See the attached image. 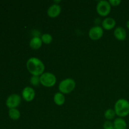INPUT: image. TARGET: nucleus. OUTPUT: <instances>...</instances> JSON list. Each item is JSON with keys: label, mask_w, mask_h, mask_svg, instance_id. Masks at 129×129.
<instances>
[{"label": "nucleus", "mask_w": 129, "mask_h": 129, "mask_svg": "<svg viewBox=\"0 0 129 129\" xmlns=\"http://www.w3.org/2000/svg\"><path fill=\"white\" fill-rule=\"evenodd\" d=\"M42 43L41 38L39 37H34L30 41V46L31 49L34 50H37L41 47Z\"/></svg>", "instance_id": "obj_12"}, {"label": "nucleus", "mask_w": 129, "mask_h": 129, "mask_svg": "<svg viewBox=\"0 0 129 129\" xmlns=\"http://www.w3.org/2000/svg\"><path fill=\"white\" fill-rule=\"evenodd\" d=\"M21 103V97L19 94H13L9 96L6 102V105L10 109L16 108Z\"/></svg>", "instance_id": "obj_6"}, {"label": "nucleus", "mask_w": 129, "mask_h": 129, "mask_svg": "<svg viewBox=\"0 0 129 129\" xmlns=\"http://www.w3.org/2000/svg\"><path fill=\"white\" fill-rule=\"evenodd\" d=\"M116 21L113 18H106L102 21V26L104 29L107 30H110L113 29L115 26Z\"/></svg>", "instance_id": "obj_11"}, {"label": "nucleus", "mask_w": 129, "mask_h": 129, "mask_svg": "<svg viewBox=\"0 0 129 129\" xmlns=\"http://www.w3.org/2000/svg\"><path fill=\"white\" fill-rule=\"evenodd\" d=\"M127 27L129 29V20H128L127 22Z\"/></svg>", "instance_id": "obj_21"}, {"label": "nucleus", "mask_w": 129, "mask_h": 129, "mask_svg": "<svg viewBox=\"0 0 129 129\" xmlns=\"http://www.w3.org/2000/svg\"><path fill=\"white\" fill-rule=\"evenodd\" d=\"M116 113L114 110L113 109H108L107 110L105 111V117L107 118V120H112L113 118H115Z\"/></svg>", "instance_id": "obj_17"}, {"label": "nucleus", "mask_w": 129, "mask_h": 129, "mask_svg": "<svg viewBox=\"0 0 129 129\" xmlns=\"http://www.w3.org/2000/svg\"><path fill=\"white\" fill-rule=\"evenodd\" d=\"M114 36L117 40L123 41L126 39V37H127L126 30L122 26H118L114 30Z\"/></svg>", "instance_id": "obj_10"}, {"label": "nucleus", "mask_w": 129, "mask_h": 129, "mask_svg": "<svg viewBox=\"0 0 129 129\" xmlns=\"http://www.w3.org/2000/svg\"><path fill=\"white\" fill-rule=\"evenodd\" d=\"M113 127L115 129H126L127 128V123L124 119L122 118H117L113 122Z\"/></svg>", "instance_id": "obj_13"}, {"label": "nucleus", "mask_w": 129, "mask_h": 129, "mask_svg": "<svg viewBox=\"0 0 129 129\" xmlns=\"http://www.w3.org/2000/svg\"><path fill=\"white\" fill-rule=\"evenodd\" d=\"M35 96V92L34 88L30 86H26L23 89L22 96L23 98L26 102H31L34 99Z\"/></svg>", "instance_id": "obj_8"}, {"label": "nucleus", "mask_w": 129, "mask_h": 129, "mask_svg": "<svg viewBox=\"0 0 129 129\" xmlns=\"http://www.w3.org/2000/svg\"><path fill=\"white\" fill-rule=\"evenodd\" d=\"M65 96H64L63 93L60 92H58L54 94V102L57 105L61 106L65 103Z\"/></svg>", "instance_id": "obj_14"}, {"label": "nucleus", "mask_w": 129, "mask_h": 129, "mask_svg": "<svg viewBox=\"0 0 129 129\" xmlns=\"http://www.w3.org/2000/svg\"><path fill=\"white\" fill-rule=\"evenodd\" d=\"M61 12V7L58 4H53L48 8L47 15L51 18H55L59 16Z\"/></svg>", "instance_id": "obj_9"}, {"label": "nucleus", "mask_w": 129, "mask_h": 129, "mask_svg": "<svg viewBox=\"0 0 129 129\" xmlns=\"http://www.w3.org/2000/svg\"><path fill=\"white\" fill-rule=\"evenodd\" d=\"M40 83L44 86L50 88L55 85L56 83V77L54 74L49 72L44 73L40 76Z\"/></svg>", "instance_id": "obj_4"}, {"label": "nucleus", "mask_w": 129, "mask_h": 129, "mask_svg": "<svg viewBox=\"0 0 129 129\" xmlns=\"http://www.w3.org/2000/svg\"><path fill=\"white\" fill-rule=\"evenodd\" d=\"M76 87L75 81L71 78H67L62 81L59 84V90L60 93L68 94L73 91Z\"/></svg>", "instance_id": "obj_3"}, {"label": "nucleus", "mask_w": 129, "mask_h": 129, "mask_svg": "<svg viewBox=\"0 0 129 129\" xmlns=\"http://www.w3.org/2000/svg\"><path fill=\"white\" fill-rule=\"evenodd\" d=\"M103 128L104 129H115L113 127V124L110 121H107L103 124Z\"/></svg>", "instance_id": "obj_19"}, {"label": "nucleus", "mask_w": 129, "mask_h": 129, "mask_svg": "<svg viewBox=\"0 0 129 129\" xmlns=\"http://www.w3.org/2000/svg\"><path fill=\"white\" fill-rule=\"evenodd\" d=\"M103 35V30L101 26H94L89 30L88 35L93 40H97L102 38Z\"/></svg>", "instance_id": "obj_7"}, {"label": "nucleus", "mask_w": 129, "mask_h": 129, "mask_svg": "<svg viewBox=\"0 0 129 129\" xmlns=\"http://www.w3.org/2000/svg\"><path fill=\"white\" fill-rule=\"evenodd\" d=\"M42 41L43 43L45 44H49L52 42V37L51 35L49 34H44L41 37Z\"/></svg>", "instance_id": "obj_16"}, {"label": "nucleus", "mask_w": 129, "mask_h": 129, "mask_svg": "<svg viewBox=\"0 0 129 129\" xmlns=\"http://www.w3.org/2000/svg\"><path fill=\"white\" fill-rule=\"evenodd\" d=\"M30 83L34 86H38L40 83V77L37 76H32L30 78Z\"/></svg>", "instance_id": "obj_18"}, {"label": "nucleus", "mask_w": 129, "mask_h": 129, "mask_svg": "<svg viewBox=\"0 0 129 129\" xmlns=\"http://www.w3.org/2000/svg\"><path fill=\"white\" fill-rule=\"evenodd\" d=\"M96 11L102 16H106L110 13L111 5L109 1L103 0L100 1L96 6Z\"/></svg>", "instance_id": "obj_5"}, {"label": "nucleus", "mask_w": 129, "mask_h": 129, "mask_svg": "<svg viewBox=\"0 0 129 129\" xmlns=\"http://www.w3.org/2000/svg\"><path fill=\"white\" fill-rule=\"evenodd\" d=\"M26 68L30 74L33 76H41L45 70V65L40 59L31 57L27 60Z\"/></svg>", "instance_id": "obj_1"}, {"label": "nucleus", "mask_w": 129, "mask_h": 129, "mask_svg": "<svg viewBox=\"0 0 129 129\" xmlns=\"http://www.w3.org/2000/svg\"><path fill=\"white\" fill-rule=\"evenodd\" d=\"M115 112L120 118H123L129 114V102L125 99H119L115 104Z\"/></svg>", "instance_id": "obj_2"}, {"label": "nucleus", "mask_w": 129, "mask_h": 129, "mask_svg": "<svg viewBox=\"0 0 129 129\" xmlns=\"http://www.w3.org/2000/svg\"><path fill=\"white\" fill-rule=\"evenodd\" d=\"M8 114L10 118L13 120H18L20 117V112L16 108L10 109Z\"/></svg>", "instance_id": "obj_15"}, {"label": "nucleus", "mask_w": 129, "mask_h": 129, "mask_svg": "<svg viewBox=\"0 0 129 129\" xmlns=\"http://www.w3.org/2000/svg\"><path fill=\"white\" fill-rule=\"evenodd\" d=\"M109 3L111 6H117L121 3V1L120 0H110Z\"/></svg>", "instance_id": "obj_20"}]
</instances>
